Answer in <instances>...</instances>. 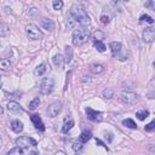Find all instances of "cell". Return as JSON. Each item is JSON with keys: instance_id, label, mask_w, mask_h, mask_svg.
I'll list each match as a JSON object with an SVG mask.
<instances>
[{"instance_id": "obj_1", "label": "cell", "mask_w": 155, "mask_h": 155, "mask_svg": "<svg viewBox=\"0 0 155 155\" xmlns=\"http://www.w3.org/2000/svg\"><path fill=\"white\" fill-rule=\"evenodd\" d=\"M69 15L71 16V18L80 24H88L90 23V17L87 15V12L85 11V8L78 4H74L70 7V12Z\"/></svg>"}, {"instance_id": "obj_2", "label": "cell", "mask_w": 155, "mask_h": 155, "mask_svg": "<svg viewBox=\"0 0 155 155\" xmlns=\"http://www.w3.org/2000/svg\"><path fill=\"white\" fill-rule=\"evenodd\" d=\"M90 30L85 27H79L73 31V45L74 46H81L87 42L90 39Z\"/></svg>"}, {"instance_id": "obj_3", "label": "cell", "mask_w": 155, "mask_h": 155, "mask_svg": "<svg viewBox=\"0 0 155 155\" xmlns=\"http://www.w3.org/2000/svg\"><path fill=\"white\" fill-rule=\"evenodd\" d=\"M16 144L18 147H21L25 153L28 151V153H33L34 154V151H31L30 148H35L38 143H36L35 139H33L30 137H27V136H23V137H19V138L16 139Z\"/></svg>"}, {"instance_id": "obj_4", "label": "cell", "mask_w": 155, "mask_h": 155, "mask_svg": "<svg viewBox=\"0 0 155 155\" xmlns=\"http://www.w3.org/2000/svg\"><path fill=\"white\" fill-rule=\"evenodd\" d=\"M25 31H27V35L29 36V39H31V40H39L42 38V31L35 24H27Z\"/></svg>"}, {"instance_id": "obj_5", "label": "cell", "mask_w": 155, "mask_h": 155, "mask_svg": "<svg viewBox=\"0 0 155 155\" xmlns=\"http://www.w3.org/2000/svg\"><path fill=\"white\" fill-rule=\"evenodd\" d=\"M52 91H53V80L50 79V78L44 79L42 82H41V85H40V92H41V94L47 96Z\"/></svg>"}, {"instance_id": "obj_6", "label": "cell", "mask_w": 155, "mask_h": 155, "mask_svg": "<svg viewBox=\"0 0 155 155\" xmlns=\"http://www.w3.org/2000/svg\"><path fill=\"white\" fill-rule=\"evenodd\" d=\"M86 115H87V119L92 120V121H102L103 120V113L102 111H97L92 108H86Z\"/></svg>"}, {"instance_id": "obj_7", "label": "cell", "mask_w": 155, "mask_h": 155, "mask_svg": "<svg viewBox=\"0 0 155 155\" xmlns=\"http://www.w3.org/2000/svg\"><path fill=\"white\" fill-rule=\"evenodd\" d=\"M61 109H62V102H54V103H52V104L48 105L47 114H48L50 117H56L59 114Z\"/></svg>"}, {"instance_id": "obj_8", "label": "cell", "mask_w": 155, "mask_h": 155, "mask_svg": "<svg viewBox=\"0 0 155 155\" xmlns=\"http://www.w3.org/2000/svg\"><path fill=\"white\" fill-rule=\"evenodd\" d=\"M120 99L126 104H133L137 101V94L133 92H122L120 94Z\"/></svg>"}, {"instance_id": "obj_9", "label": "cell", "mask_w": 155, "mask_h": 155, "mask_svg": "<svg viewBox=\"0 0 155 155\" xmlns=\"http://www.w3.org/2000/svg\"><path fill=\"white\" fill-rule=\"evenodd\" d=\"M155 39V30L153 27H148L143 30V40L145 42H153Z\"/></svg>"}, {"instance_id": "obj_10", "label": "cell", "mask_w": 155, "mask_h": 155, "mask_svg": "<svg viewBox=\"0 0 155 155\" xmlns=\"http://www.w3.org/2000/svg\"><path fill=\"white\" fill-rule=\"evenodd\" d=\"M30 120H31V122L34 124V126H35L36 130H39V131H45V125H44V122H42V120H41V117H40L39 115L33 114V115L30 116Z\"/></svg>"}, {"instance_id": "obj_11", "label": "cell", "mask_w": 155, "mask_h": 155, "mask_svg": "<svg viewBox=\"0 0 155 155\" xmlns=\"http://www.w3.org/2000/svg\"><path fill=\"white\" fill-rule=\"evenodd\" d=\"M7 109L12 114H22L23 113V109L21 108V105L17 102H10L7 104Z\"/></svg>"}, {"instance_id": "obj_12", "label": "cell", "mask_w": 155, "mask_h": 155, "mask_svg": "<svg viewBox=\"0 0 155 155\" xmlns=\"http://www.w3.org/2000/svg\"><path fill=\"white\" fill-rule=\"evenodd\" d=\"M41 27L48 31H52L54 29V22L50 18H42L41 19Z\"/></svg>"}, {"instance_id": "obj_13", "label": "cell", "mask_w": 155, "mask_h": 155, "mask_svg": "<svg viewBox=\"0 0 155 155\" xmlns=\"http://www.w3.org/2000/svg\"><path fill=\"white\" fill-rule=\"evenodd\" d=\"M109 47H110V51H111V56L113 57H116L120 51H121V44L120 42H116V41H113L109 44Z\"/></svg>"}, {"instance_id": "obj_14", "label": "cell", "mask_w": 155, "mask_h": 155, "mask_svg": "<svg viewBox=\"0 0 155 155\" xmlns=\"http://www.w3.org/2000/svg\"><path fill=\"white\" fill-rule=\"evenodd\" d=\"M11 128H12L13 132L19 133V132L23 131V124H22L19 120H13V121L11 122Z\"/></svg>"}, {"instance_id": "obj_15", "label": "cell", "mask_w": 155, "mask_h": 155, "mask_svg": "<svg viewBox=\"0 0 155 155\" xmlns=\"http://www.w3.org/2000/svg\"><path fill=\"white\" fill-rule=\"evenodd\" d=\"M73 126H74V120H73V119H65V120H64V125H63V127H62V132H63V133L69 132V131L73 128Z\"/></svg>"}, {"instance_id": "obj_16", "label": "cell", "mask_w": 155, "mask_h": 155, "mask_svg": "<svg viewBox=\"0 0 155 155\" xmlns=\"http://www.w3.org/2000/svg\"><path fill=\"white\" fill-rule=\"evenodd\" d=\"M52 62H53V64H54V65H57V67L62 68V67L64 65L65 59L63 58V56H62V54H56V56L52 58Z\"/></svg>"}, {"instance_id": "obj_17", "label": "cell", "mask_w": 155, "mask_h": 155, "mask_svg": "<svg viewBox=\"0 0 155 155\" xmlns=\"http://www.w3.org/2000/svg\"><path fill=\"white\" fill-rule=\"evenodd\" d=\"M91 138H92L91 131H84V132H81V134H80V137H79V140H80L81 143H87Z\"/></svg>"}, {"instance_id": "obj_18", "label": "cell", "mask_w": 155, "mask_h": 155, "mask_svg": "<svg viewBox=\"0 0 155 155\" xmlns=\"http://www.w3.org/2000/svg\"><path fill=\"white\" fill-rule=\"evenodd\" d=\"M110 19H111L110 12H109V11H103L102 15H101V22H102L103 24H108V23L110 22Z\"/></svg>"}, {"instance_id": "obj_19", "label": "cell", "mask_w": 155, "mask_h": 155, "mask_svg": "<svg viewBox=\"0 0 155 155\" xmlns=\"http://www.w3.org/2000/svg\"><path fill=\"white\" fill-rule=\"evenodd\" d=\"M45 71H46V65L42 63V64H39V65L35 68L34 75H35V76H41V75L45 74Z\"/></svg>"}, {"instance_id": "obj_20", "label": "cell", "mask_w": 155, "mask_h": 155, "mask_svg": "<svg viewBox=\"0 0 155 155\" xmlns=\"http://www.w3.org/2000/svg\"><path fill=\"white\" fill-rule=\"evenodd\" d=\"M82 144H84V143H81L80 140L74 142V143H73V150H74L75 153H81L82 149H84V145H82Z\"/></svg>"}, {"instance_id": "obj_21", "label": "cell", "mask_w": 155, "mask_h": 155, "mask_svg": "<svg viewBox=\"0 0 155 155\" xmlns=\"http://www.w3.org/2000/svg\"><path fill=\"white\" fill-rule=\"evenodd\" d=\"M91 70H92L94 74H101V73L104 71V67H103L102 64H93V65L91 67Z\"/></svg>"}, {"instance_id": "obj_22", "label": "cell", "mask_w": 155, "mask_h": 155, "mask_svg": "<svg viewBox=\"0 0 155 155\" xmlns=\"http://www.w3.org/2000/svg\"><path fill=\"white\" fill-rule=\"evenodd\" d=\"M122 124H124V126H126L128 128H137V125L132 119H125L122 121Z\"/></svg>"}, {"instance_id": "obj_23", "label": "cell", "mask_w": 155, "mask_h": 155, "mask_svg": "<svg viewBox=\"0 0 155 155\" xmlns=\"http://www.w3.org/2000/svg\"><path fill=\"white\" fill-rule=\"evenodd\" d=\"M10 67H11V63H10L8 59L4 58V59L0 61V69H2V70H7V69H10Z\"/></svg>"}, {"instance_id": "obj_24", "label": "cell", "mask_w": 155, "mask_h": 155, "mask_svg": "<svg viewBox=\"0 0 155 155\" xmlns=\"http://www.w3.org/2000/svg\"><path fill=\"white\" fill-rule=\"evenodd\" d=\"M136 116L139 119V120H145L148 116H149V111L148 110H142V111H137L136 113Z\"/></svg>"}, {"instance_id": "obj_25", "label": "cell", "mask_w": 155, "mask_h": 155, "mask_svg": "<svg viewBox=\"0 0 155 155\" xmlns=\"http://www.w3.org/2000/svg\"><path fill=\"white\" fill-rule=\"evenodd\" d=\"M94 47L97 48L98 52H104L105 51V45L102 42V41H94Z\"/></svg>"}, {"instance_id": "obj_26", "label": "cell", "mask_w": 155, "mask_h": 155, "mask_svg": "<svg viewBox=\"0 0 155 155\" xmlns=\"http://www.w3.org/2000/svg\"><path fill=\"white\" fill-rule=\"evenodd\" d=\"M39 104H40V99H39V98L33 99V101L29 103V110H35V109L39 107Z\"/></svg>"}, {"instance_id": "obj_27", "label": "cell", "mask_w": 155, "mask_h": 155, "mask_svg": "<svg viewBox=\"0 0 155 155\" xmlns=\"http://www.w3.org/2000/svg\"><path fill=\"white\" fill-rule=\"evenodd\" d=\"M8 34V27L4 23H0V36H6Z\"/></svg>"}, {"instance_id": "obj_28", "label": "cell", "mask_w": 155, "mask_h": 155, "mask_svg": "<svg viewBox=\"0 0 155 155\" xmlns=\"http://www.w3.org/2000/svg\"><path fill=\"white\" fill-rule=\"evenodd\" d=\"M139 22H140V23H143V22H147V23H150V24H153V23H154V19H153L150 16H148V15H143V16H140V18H139Z\"/></svg>"}, {"instance_id": "obj_29", "label": "cell", "mask_w": 155, "mask_h": 155, "mask_svg": "<svg viewBox=\"0 0 155 155\" xmlns=\"http://www.w3.org/2000/svg\"><path fill=\"white\" fill-rule=\"evenodd\" d=\"M71 53H73V50H71V47L70 46H67L65 47V62H70V59H71Z\"/></svg>"}, {"instance_id": "obj_30", "label": "cell", "mask_w": 155, "mask_h": 155, "mask_svg": "<svg viewBox=\"0 0 155 155\" xmlns=\"http://www.w3.org/2000/svg\"><path fill=\"white\" fill-rule=\"evenodd\" d=\"M52 6H53V8L54 10H61L62 7H63V1L62 0H53V2H52Z\"/></svg>"}, {"instance_id": "obj_31", "label": "cell", "mask_w": 155, "mask_h": 155, "mask_svg": "<svg viewBox=\"0 0 155 155\" xmlns=\"http://www.w3.org/2000/svg\"><path fill=\"white\" fill-rule=\"evenodd\" d=\"M93 39H94V41H102V39H104V34H103L102 31L97 30V31L93 34Z\"/></svg>"}, {"instance_id": "obj_32", "label": "cell", "mask_w": 155, "mask_h": 155, "mask_svg": "<svg viewBox=\"0 0 155 155\" xmlns=\"http://www.w3.org/2000/svg\"><path fill=\"white\" fill-rule=\"evenodd\" d=\"M24 153H25V151H24L21 147L17 145L16 148H13V149H11V150L8 151V155H10V154H24Z\"/></svg>"}, {"instance_id": "obj_33", "label": "cell", "mask_w": 155, "mask_h": 155, "mask_svg": "<svg viewBox=\"0 0 155 155\" xmlns=\"http://www.w3.org/2000/svg\"><path fill=\"white\" fill-rule=\"evenodd\" d=\"M154 128H155V121H151L150 124H148V125L144 127V130H145L147 132H151V131H154Z\"/></svg>"}, {"instance_id": "obj_34", "label": "cell", "mask_w": 155, "mask_h": 155, "mask_svg": "<svg viewBox=\"0 0 155 155\" xmlns=\"http://www.w3.org/2000/svg\"><path fill=\"white\" fill-rule=\"evenodd\" d=\"M103 96H105V98H111V97H113V91H111L110 88L104 90V91H103Z\"/></svg>"}, {"instance_id": "obj_35", "label": "cell", "mask_w": 155, "mask_h": 155, "mask_svg": "<svg viewBox=\"0 0 155 155\" xmlns=\"http://www.w3.org/2000/svg\"><path fill=\"white\" fill-rule=\"evenodd\" d=\"M104 138H105V139L108 140V143H110V142H111V140L114 139V137H113V134H111V133H109V132L104 134Z\"/></svg>"}, {"instance_id": "obj_36", "label": "cell", "mask_w": 155, "mask_h": 155, "mask_svg": "<svg viewBox=\"0 0 155 155\" xmlns=\"http://www.w3.org/2000/svg\"><path fill=\"white\" fill-rule=\"evenodd\" d=\"M145 6H147V7H149L150 10H153V11H154V8H155V7H154V1H153V0L148 1V2L145 4Z\"/></svg>"}, {"instance_id": "obj_37", "label": "cell", "mask_w": 155, "mask_h": 155, "mask_svg": "<svg viewBox=\"0 0 155 155\" xmlns=\"http://www.w3.org/2000/svg\"><path fill=\"white\" fill-rule=\"evenodd\" d=\"M96 144H98V145H102V147H104V148L108 150V147H107V145H105V144H104V143H103L101 139H98V138H96Z\"/></svg>"}, {"instance_id": "obj_38", "label": "cell", "mask_w": 155, "mask_h": 155, "mask_svg": "<svg viewBox=\"0 0 155 155\" xmlns=\"http://www.w3.org/2000/svg\"><path fill=\"white\" fill-rule=\"evenodd\" d=\"M122 1H128V0H122Z\"/></svg>"}]
</instances>
